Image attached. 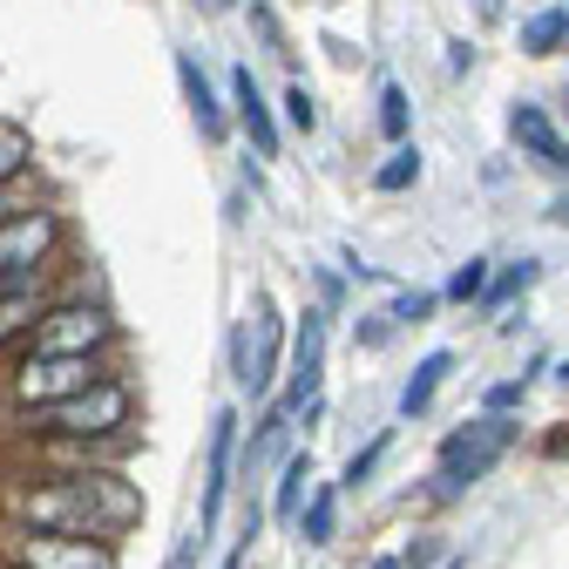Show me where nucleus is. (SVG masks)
Returning <instances> with one entry per match:
<instances>
[{"label": "nucleus", "instance_id": "obj_17", "mask_svg": "<svg viewBox=\"0 0 569 569\" xmlns=\"http://www.w3.org/2000/svg\"><path fill=\"white\" fill-rule=\"evenodd\" d=\"M569 48V8H542V14H529L522 21V54H562Z\"/></svg>", "mask_w": 569, "mask_h": 569}, {"label": "nucleus", "instance_id": "obj_38", "mask_svg": "<svg viewBox=\"0 0 569 569\" xmlns=\"http://www.w3.org/2000/svg\"><path fill=\"white\" fill-rule=\"evenodd\" d=\"M0 569H14V562H0Z\"/></svg>", "mask_w": 569, "mask_h": 569}, {"label": "nucleus", "instance_id": "obj_25", "mask_svg": "<svg viewBox=\"0 0 569 569\" xmlns=\"http://www.w3.org/2000/svg\"><path fill=\"white\" fill-rule=\"evenodd\" d=\"M435 306H441V292H400V299L387 306V319H393V326H420V319H435Z\"/></svg>", "mask_w": 569, "mask_h": 569}, {"label": "nucleus", "instance_id": "obj_24", "mask_svg": "<svg viewBox=\"0 0 569 569\" xmlns=\"http://www.w3.org/2000/svg\"><path fill=\"white\" fill-rule=\"evenodd\" d=\"M278 102H284V122H292L299 136H312V129H319V102H312V89H306V82H292Z\"/></svg>", "mask_w": 569, "mask_h": 569}, {"label": "nucleus", "instance_id": "obj_18", "mask_svg": "<svg viewBox=\"0 0 569 569\" xmlns=\"http://www.w3.org/2000/svg\"><path fill=\"white\" fill-rule=\"evenodd\" d=\"M21 177H34V136H28L21 122L0 116V190L21 183Z\"/></svg>", "mask_w": 569, "mask_h": 569}, {"label": "nucleus", "instance_id": "obj_29", "mask_svg": "<svg viewBox=\"0 0 569 569\" xmlns=\"http://www.w3.org/2000/svg\"><path fill=\"white\" fill-rule=\"evenodd\" d=\"M448 68H475V48L468 41H448Z\"/></svg>", "mask_w": 569, "mask_h": 569}, {"label": "nucleus", "instance_id": "obj_11", "mask_svg": "<svg viewBox=\"0 0 569 569\" xmlns=\"http://www.w3.org/2000/svg\"><path fill=\"white\" fill-rule=\"evenodd\" d=\"M54 299H61L54 284H14V292H0V352H21Z\"/></svg>", "mask_w": 569, "mask_h": 569}, {"label": "nucleus", "instance_id": "obj_22", "mask_svg": "<svg viewBox=\"0 0 569 569\" xmlns=\"http://www.w3.org/2000/svg\"><path fill=\"white\" fill-rule=\"evenodd\" d=\"M488 271H495L488 258H468V264H455V278H448V292H441V299H448V306H475V299L488 292Z\"/></svg>", "mask_w": 569, "mask_h": 569}, {"label": "nucleus", "instance_id": "obj_6", "mask_svg": "<svg viewBox=\"0 0 569 569\" xmlns=\"http://www.w3.org/2000/svg\"><path fill=\"white\" fill-rule=\"evenodd\" d=\"M278 360H284V319H278L271 292H251V326H238V339H231V373L251 400H271Z\"/></svg>", "mask_w": 569, "mask_h": 569}, {"label": "nucleus", "instance_id": "obj_10", "mask_svg": "<svg viewBox=\"0 0 569 569\" xmlns=\"http://www.w3.org/2000/svg\"><path fill=\"white\" fill-rule=\"evenodd\" d=\"M177 82H183V102H190L197 136H203V142H224V136H231V109L218 102V89H210V76L197 68L190 48H177Z\"/></svg>", "mask_w": 569, "mask_h": 569}, {"label": "nucleus", "instance_id": "obj_34", "mask_svg": "<svg viewBox=\"0 0 569 569\" xmlns=\"http://www.w3.org/2000/svg\"><path fill=\"white\" fill-rule=\"evenodd\" d=\"M367 569H400V556H373V562H367Z\"/></svg>", "mask_w": 569, "mask_h": 569}, {"label": "nucleus", "instance_id": "obj_5", "mask_svg": "<svg viewBox=\"0 0 569 569\" xmlns=\"http://www.w3.org/2000/svg\"><path fill=\"white\" fill-rule=\"evenodd\" d=\"M0 562H14V569H122V549L89 542V536H41V529L0 522Z\"/></svg>", "mask_w": 569, "mask_h": 569}, {"label": "nucleus", "instance_id": "obj_7", "mask_svg": "<svg viewBox=\"0 0 569 569\" xmlns=\"http://www.w3.org/2000/svg\"><path fill=\"white\" fill-rule=\"evenodd\" d=\"M238 407H218L210 413V441H203V502H197V542L218 536L224 522V502H231V475H238Z\"/></svg>", "mask_w": 569, "mask_h": 569}, {"label": "nucleus", "instance_id": "obj_23", "mask_svg": "<svg viewBox=\"0 0 569 569\" xmlns=\"http://www.w3.org/2000/svg\"><path fill=\"white\" fill-rule=\"evenodd\" d=\"M536 373H542V360H536L529 373H516V380H495V387L481 393V413H516V407L529 400V387H536Z\"/></svg>", "mask_w": 569, "mask_h": 569}, {"label": "nucleus", "instance_id": "obj_37", "mask_svg": "<svg viewBox=\"0 0 569 569\" xmlns=\"http://www.w3.org/2000/svg\"><path fill=\"white\" fill-rule=\"evenodd\" d=\"M0 292H14V284H8V278H0Z\"/></svg>", "mask_w": 569, "mask_h": 569}, {"label": "nucleus", "instance_id": "obj_20", "mask_svg": "<svg viewBox=\"0 0 569 569\" xmlns=\"http://www.w3.org/2000/svg\"><path fill=\"white\" fill-rule=\"evenodd\" d=\"M413 183H420V150H413V142H400V150L373 170V190L393 197V190H413Z\"/></svg>", "mask_w": 569, "mask_h": 569}, {"label": "nucleus", "instance_id": "obj_28", "mask_svg": "<svg viewBox=\"0 0 569 569\" xmlns=\"http://www.w3.org/2000/svg\"><path fill=\"white\" fill-rule=\"evenodd\" d=\"M251 28H258L271 48H278V21H271V8H258V0H251Z\"/></svg>", "mask_w": 569, "mask_h": 569}, {"label": "nucleus", "instance_id": "obj_19", "mask_svg": "<svg viewBox=\"0 0 569 569\" xmlns=\"http://www.w3.org/2000/svg\"><path fill=\"white\" fill-rule=\"evenodd\" d=\"M387 448H393V427H380V435H373L360 455H352V461L339 468V495H346V488H367V481H373V468L387 461Z\"/></svg>", "mask_w": 569, "mask_h": 569}, {"label": "nucleus", "instance_id": "obj_4", "mask_svg": "<svg viewBox=\"0 0 569 569\" xmlns=\"http://www.w3.org/2000/svg\"><path fill=\"white\" fill-rule=\"evenodd\" d=\"M102 380H122V352H102V360H34V352H21L8 380H0V393L21 413H41V407H61Z\"/></svg>", "mask_w": 569, "mask_h": 569}, {"label": "nucleus", "instance_id": "obj_35", "mask_svg": "<svg viewBox=\"0 0 569 569\" xmlns=\"http://www.w3.org/2000/svg\"><path fill=\"white\" fill-rule=\"evenodd\" d=\"M441 569H468V556H448V562H441Z\"/></svg>", "mask_w": 569, "mask_h": 569}, {"label": "nucleus", "instance_id": "obj_9", "mask_svg": "<svg viewBox=\"0 0 569 569\" xmlns=\"http://www.w3.org/2000/svg\"><path fill=\"white\" fill-rule=\"evenodd\" d=\"M509 136L522 142V157H536L549 177H569V136L549 122L542 102H516V109H509Z\"/></svg>", "mask_w": 569, "mask_h": 569}, {"label": "nucleus", "instance_id": "obj_12", "mask_svg": "<svg viewBox=\"0 0 569 569\" xmlns=\"http://www.w3.org/2000/svg\"><path fill=\"white\" fill-rule=\"evenodd\" d=\"M231 102H238V122H244V136H251V150L258 157H278V116H271V102H264V89H258V76L251 68H231Z\"/></svg>", "mask_w": 569, "mask_h": 569}, {"label": "nucleus", "instance_id": "obj_13", "mask_svg": "<svg viewBox=\"0 0 569 569\" xmlns=\"http://www.w3.org/2000/svg\"><path fill=\"white\" fill-rule=\"evenodd\" d=\"M448 373H455V352H448V346L427 352V360L407 373V387H400V420H420L427 407H435V393L448 387Z\"/></svg>", "mask_w": 569, "mask_h": 569}, {"label": "nucleus", "instance_id": "obj_32", "mask_svg": "<svg viewBox=\"0 0 569 569\" xmlns=\"http://www.w3.org/2000/svg\"><path fill=\"white\" fill-rule=\"evenodd\" d=\"M203 8H210V14H224V8H244V0H203Z\"/></svg>", "mask_w": 569, "mask_h": 569}, {"label": "nucleus", "instance_id": "obj_36", "mask_svg": "<svg viewBox=\"0 0 569 569\" xmlns=\"http://www.w3.org/2000/svg\"><path fill=\"white\" fill-rule=\"evenodd\" d=\"M556 380H562V387H569V360H562V367H556Z\"/></svg>", "mask_w": 569, "mask_h": 569}, {"label": "nucleus", "instance_id": "obj_16", "mask_svg": "<svg viewBox=\"0 0 569 569\" xmlns=\"http://www.w3.org/2000/svg\"><path fill=\"white\" fill-rule=\"evenodd\" d=\"M306 495H312V448H292V455H284V468H278V495H271V509L292 522Z\"/></svg>", "mask_w": 569, "mask_h": 569}, {"label": "nucleus", "instance_id": "obj_33", "mask_svg": "<svg viewBox=\"0 0 569 569\" xmlns=\"http://www.w3.org/2000/svg\"><path fill=\"white\" fill-rule=\"evenodd\" d=\"M475 8H481V14H488V21H495V14H502V0H475Z\"/></svg>", "mask_w": 569, "mask_h": 569}, {"label": "nucleus", "instance_id": "obj_2", "mask_svg": "<svg viewBox=\"0 0 569 569\" xmlns=\"http://www.w3.org/2000/svg\"><path fill=\"white\" fill-rule=\"evenodd\" d=\"M522 441V420L516 413H475V420H461L455 435L441 441V455H435V502H461V495L475 488V481H488L495 468L509 461V448Z\"/></svg>", "mask_w": 569, "mask_h": 569}, {"label": "nucleus", "instance_id": "obj_1", "mask_svg": "<svg viewBox=\"0 0 569 569\" xmlns=\"http://www.w3.org/2000/svg\"><path fill=\"white\" fill-rule=\"evenodd\" d=\"M136 387L129 380H102L61 407L28 413V435L34 448H109V441H136Z\"/></svg>", "mask_w": 569, "mask_h": 569}, {"label": "nucleus", "instance_id": "obj_27", "mask_svg": "<svg viewBox=\"0 0 569 569\" xmlns=\"http://www.w3.org/2000/svg\"><path fill=\"white\" fill-rule=\"evenodd\" d=\"M312 278H319V306L332 312V306L346 299V284H339V271H326V264H312Z\"/></svg>", "mask_w": 569, "mask_h": 569}, {"label": "nucleus", "instance_id": "obj_26", "mask_svg": "<svg viewBox=\"0 0 569 569\" xmlns=\"http://www.w3.org/2000/svg\"><path fill=\"white\" fill-rule=\"evenodd\" d=\"M393 332H400V326H393V319H387V312H360V326H352V339H360V346H367V352H373V346H387V339H393Z\"/></svg>", "mask_w": 569, "mask_h": 569}, {"label": "nucleus", "instance_id": "obj_30", "mask_svg": "<svg viewBox=\"0 0 569 569\" xmlns=\"http://www.w3.org/2000/svg\"><path fill=\"white\" fill-rule=\"evenodd\" d=\"M244 562H251V536H238V549L224 556V569H244Z\"/></svg>", "mask_w": 569, "mask_h": 569}, {"label": "nucleus", "instance_id": "obj_31", "mask_svg": "<svg viewBox=\"0 0 569 569\" xmlns=\"http://www.w3.org/2000/svg\"><path fill=\"white\" fill-rule=\"evenodd\" d=\"M400 569H427V549H420V542H413V549H407V556H400Z\"/></svg>", "mask_w": 569, "mask_h": 569}, {"label": "nucleus", "instance_id": "obj_8", "mask_svg": "<svg viewBox=\"0 0 569 569\" xmlns=\"http://www.w3.org/2000/svg\"><path fill=\"white\" fill-rule=\"evenodd\" d=\"M326 306H306L299 312V332H292V373H284V393L271 400L284 420H299L312 400H319V387H326Z\"/></svg>", "mask_w": 569, "mask_h": 569}, {"label": "nucleus", "instance_id": "obj_21", "mask_svg": "<svg viewBox=\"0 0 569 569\" xmlns=\"http://www.w3.org/2000/svg\"><path fill=\"white\" fill-rule=\"evenodd\" d=\"M407 129H413V102H407V89H400V82H387V89H380V136L400 150Z\"/></svg>", "mask_w": 569, "mask_h": 569}, {"label": "nucleus", "instance_id": "obj_3", "mask_svg": "<svg viewBox=\"0 0 569 569\" xmlns=\"http://www.w3.org/2000/svg\"><path fill=\"white\" fill-rule=\"evenodd\" d=\"M21 352H34V360H102V352H122V326L96 299H54ZM21 352H14V360H21Z\"/></svg>", "mask_w": 569, "mask_h": 569}, {"label": "nucleus", "instance_id": "obj_15", "mask_svg": "<svg viewBox=\"0 0 569 569\" xmlns=\"http://www.w3.org/2000/svg\"><path fill=\"white\" fill-rule=\"evenodd\" d=\"M536 278H542V264H536V258H516V264H502V271H488V292H481L475 306H481V312H509Z\"/></svg>", "mask_w": 569, "mask_h": 569}, {"label": "nucleus", "instance_id": "obj_14", "mask_svg": "<svg viewBox=\"0 0 569 569\" xmlns=\"http://www.w3.org/2000/svg\"><path fill=\"white\" fill-rule=\"evenodd\" d=\"M292 529H299L306 549H326V542L339 536V481H319V488L306 495L299 516H292Z\"/></svg>", "mask_w": 569, "mask_h": 569}]
</instances>
